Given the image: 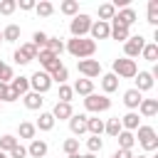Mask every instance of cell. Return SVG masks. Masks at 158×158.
<instances>
[{
  "label": "cell",
  "mask_w": 158,
  "mask_h": 158,
  "mask_svg": "<svg viewBox=\"0 0 158 158\" xmlns=\"http://www.w3.org/2000/svg\"><path fill=\"white\" fill-rule=\"evenodd\" d=\"M64 49H67L72 57H77V59H89V57H94V52H96V42H94L91 37H72V40L64 44Z\"/></svg>",
  "instance_id": "1"
},
{
  "label": "cell",
  "mask_w": 158,
  "mask_h": 158,
  "mask_svg": "<svg viewBox=\"0 0 158 158\" xmlns=\"http://www.w3.org/2000/svg\"><path fill=\"white\" fill-rule=\"evenodd\" d=\"M111 74H116L118 79H133V77L138 74L136 59H126V57H121V59H114V72H111Z\"/></svg>",
  "instance_id": "2"
},
{
  "label": "cell",
  "mask_w": 158,
  "mask_h": 158,
  "mask_svg": "<svg viewBox=\"0 0 158 158\" xmlns=\"http://www.w3.org/2000/svg\"><path fill=\"white\" fill-rule=\"evenodd\" d=\"M84 109L91 111V114L109 111V109H111V99H109L106 94H89V96H84Z\"/></svg>",
  "instance_id": "3"
},
{
  "label": "cell",
  "mask_w": 158,
  "mask_h": 158,
  "mask_svg": "<svg viewBox=\"0 0 158 158\" xmlns=\"http://www.w3.org/2000/svg\"><path fill=\"white\" fill-rule=\"evenodd\" d=\"M91 22H94V20H91L89 15H84V12L74 15L72 22H69V32H72V37H86L89 30H91Z\"/></svg>",
  "instance_id": "4"
},
{
  "label": "cell",
  "mask_w": 158,
  "mask_h": 158,
  "mask_svg": "<svg viewBox=\"0 0 158 158\" xmlns=\"http://www.w3.org/2000/svg\"><path fill=\"white\" fill-rule=\"evenodd\" d=\"M136 133H138L136 138L143 146V151H156L158 148V136H156V128L153 126H138Z\"/></svg>",
  "instance_id": "5"
},
{
  "label": "cell",
  "mask_w": 158,
  "mask_h": 158,
  "mask_svg": "<svg viewBox=\"0 0 158 158\" xmlns=\"http://www.w3.org/2000/svg\"><path fill=\"white\" fill-rule=\"evenodd\" d=\"M27 79H30V91H35V94H47L49 86H52V77L47 72H40V69Z\"/></svg>",
  "instance_id": "6"
},
{
  "label": "cell",
  "mask_w": 158,
  "mask_h": 158,
  "mask_svg": "<svg viewBox=\"0 0 158 158\" xmlns=\"http://www.w3.org/2000/svg\"><path fill=\"white\" fill-rule=\"evenodd\" d=\"M77 69H79V74H84V79H96V77H101V64H99V59H77Z\"/></svg>",
  "instance_id": "7"
},
{
  "label": "cell",
  "mask_w": 158,
  "mask_h": 158,
  "mask_svg": "<svg viewBox=\"0 0 158 158\" xmlns=\"http://www.w3.org/2000/svg\"><path fill=\"white\" fill-rule=\"evenodd\" d=\"M37 59H40V64H42V72H47V74H52V72H57V69L62 67V59H59L57 54H52L49 49H40V52H37Z\"/></svg>",
  "instance_id": "8"
},
{
  "label": "cell",
  "mask_w": 158,
  "mask_h": 158,
  "mask_svg": "<svg viewBox=\"0 0 158 158\" xmlns=\"http://www.w3.org/2000/svg\"><path fill=\"white\" fill-rule=\"evenodd\" d=\"M146 47V37L141 35H131L126 42H123V52H126V59H136L141 54V49Z\"/></svg>",
  "instance_id": "9"
},
{
  "label": "cell",
  "mask_w": 158,
  "mask_h": 158,
  "mask_svg": "<svg viewBox=\"0 0 158 158\" xmlns=\"http://www.w3.org/2000/svg\"><path fill=\"white\" fill-rule=\"evenodd\" d=\"M12 59H15L17 64H30L32 59H37V49H35V44H32V42L20 44V49H15V54H12Z\"/></svg>",
  "instance_id": "10"
},
{
  "label": "cell",
  "mask_w": 158,
  "mask_h": 158,
  "mask_svg": "<svg viewBox=\"0 0 158 158\" xmlns=\"http://www.w3.org/2000/svg\"><path fill=\"white\" fill-rule=\"evenodd\" d=\"M89 35H91L94 42H96V40H109V35H111V25H109V22H101V20H94Z\"/></svg>",
  "instance_id": "11"
},
{
  "label": "cell",
  "mask_w": 158,
  "mask_h": 158,
  "mask_svg": "<svg viewBox=\"0 0 158 158\" xmlns=\"http://www.w3.org/2000/svg\"><path fill=\"white\" fill-rule=\"evenodd\" d=\"M138 20V15H136V10L133 7H123V10H118L116 15H114V22H118V25H123V27H128L131 30V25Z\"/></svg>",
  "instance_id": "12"
},
{
  "label": "cell",
  "mask_w": 158,
  "mask_h": 158,
  "mask_svg": "<svg viewBox=\"0 0 158 158\" xmlns=\"http://www.w3.org/2000/svg\"><path fill=\"white\" fill-rule=\"evenodd\" d=\"M49 114L54 116V121H57V118H59V121H69V118H72V114H74V109H72V104L57 101V104H54V109H52Z\"/></svg>",
  "instance_id": "13"
},
{
  "label": "cell",
  "mask_w": 158,
  "mask_h": 158,
  "mask_svg": "<svg viewBox=\"0 0 158 158\" xmlns=\"http://www.w3.org/2000/svg\"><path fill=\"white\" fill-rule=\"evenodd\" d=\"M69 128H72L74 136H84V133H86V114H72Z\"/></svg>",
  "instance_id": "14"
},
{
  "label": "cell",
  "mask_w": 158,
  "mask_h": 158,
  "mask_svg": "<svg viewBox=\"0 0 158 158\" xmlns=\"http://www.w3.org/2000/svg\"><path fill=\"white\" fill-rule=\"evenodd\" d=\"M27 156H32V158H44V156H47V141L32 138L30 146H27Z\"/></svg>",
  "instance_id": "15"
},
{
  "label": "cell",
  "mask_w": 158,
  "mask_h": 158,
  "mask_svg": "<svg viewBox=\"0 0 158 158\" xmlns=\"http://www.w3.org/2000/svg\"><path fill=\"white\" fill-rule=\"evenodd\" d=\"M141 101H143V94H141V91H136V89L123 91V104H126V109H128V111H136Z\"/></svg>",
  "instance_id": "16"
},
{
  "label": "cell",
  "mask_w": 158,
  "mask_h": 158,
  "mask_svg": "<svg viewBox=\"0 0 158 158\" xmlns=\"http://www.w3.org/2000/svg\"><path fill=\"white\" fill-rule=\"evenodd\" d=\"M138 111H141L143 118H153V116L158 114V99H143V101L138 104Z\"/></svg>",
  "instance_id": "17"
},
{
  "label": "cell",
  "mask_w": 158,
  "mask_h": 158,
  "mask_svg": "<svg viewBox=\"0 0 158 158\" xmlns=\"http://www.w3.org/2000/svg\"><path fill=\"white\" fill-rule=\"evenodd\" d=\"M136 91H148V89H153V77H151V72H138L136 74V86H133Z\"/></svg>",
  "instance_id": "18"
},
{
  "label": "cell",
  "mask_w": 158,
  "mask_h": 158,
  "mask_svg": "<svg viewBox=\"0 0 158 158\" xmlns=\"http://www.w3.org/2000/svg\"><path fill=\"white\" fill-rule=\"evenodd\" d=\"M109 25H111V35H109V37H114L116 42H126V40L131 37V30H128V27H123V25H118V22H114V20H111Z\"/></svg>",
  "instance_id": "19"
},
{
  "label": "cell",
  "mask_w": 158,
  "mask_h": 158,
  "mask_svg": "<svg viewBox=\"0 0 158 158\" xmlns=\"http://www.w3.org/2000/svg\"><path fill=\"white\" fill-rule=\"evenodd\" d=\"M10 89H12L17 96H25V94L30 91V79H27V77H12Z\"/></svg>",
  "instance_id": "20"
},
{
  "label": "cell",
  "mask_w": 158,
  "mask_h": 158,
  "mask_svg": "<svg viewBox=\"0 0 158 158\" xmlns=\"http://www.w3.org/2000/svg\"><path fill=\"white\" fill-rule=\"evenodd\" d=\"M72 91L79 94V96H89V94H94V81L91 79H77L74 86H72Z\"/></svg>",
  "instance_id": "21"
},
{
  "label": "cell",
  "mask_w": 158,
  "mask_h": 158,
  "mask_svg": "<svg viewBox=\"0 0 158 158\" xmlns=\"http://www.w3.org/2000/svg\"><path fill=\"white\" fill-rule=\"evenodd\" d=\"M118 81H121V79H118L116 74H111V72H109V74H101V89H104V94L116 91V89H118Z\"/></svg>",
  "instance_id": "22"
},
{
  "label": "cell",
  "mask_w": 158,
  "mask_h": 158,
  "mask_svg": "<svg viewBox=\"0 0 158 158\" xmlns=\"http://www.w3.org/2000/svg\"><path fill=\"white\" fill-rule=\"evenodd\" d=\"M22 101H25V106H27L30 111H37V109H42V104H44L42 94H35V91H27V94L22 96Z\"/></svg>",
  "instance_id": "23"
},
{
  "label": "cell",
  "mask_w": 158,
  "mask_h": 158,
  "mask_svg": "<svg viewBox=\"0 0 158 158\" xmlns=\"http://www.w3.org/2000/svg\"><path fill=\"white\" fill-rule=\"evenodd\" d=\"M121 126H123V131H131V133H133V131L141 126V118H138V114H136V111H128V114L121 118Z\"/></svg>",
  "instance_id": "24"
},
{
  "label": "cell",
  "mask_w": 158,
  "mask_h": 158,
  "mask_svg": "<svg viewBox=\"0 0 158 158\" xmlns=\"http://www.w3.org/2000/svg\"><path fill=\"white\" fill-rule=\"evenodd\" d=\"M35 128H40V131H52V128H54V116H52L49 111H42L40 118L35 121Z\"/></svg>",
  "instance_id": "25"
},
{
  "label": "cell",
  "mask_w": 158,
  "mask_h": 158,
  "mask_svg": "<svg viewBox=\"0 0 158 158\" xmlns=\"http://www.w3.org/2000/svg\"><path fill=\"white\" fill-rule=\"evenodd\" d=\"M104 131L111 136V138H116L121 131H123V126H121V118L118 116H114V118H109V121H104Z\"/></svg>",
  "instance_id": "26"
},
{
  "label": "cell",
  "mask_w": 158,
  "mask_h": 158,
  "mask_svg": "<svg viewBox=\"0 0 158 158\" xmlns=\"http://www.w3.org/2000/svg\"><path fill=\"white\" fill-rule=\"evenodd\" d=\"M116 141H118V148L131 151V148H133V143H136V136H133L131 131H121V133L116 136Z\"/></svg>",
  "instance_id": "27"
},
{
  "label": "cell",
  "mask_w": 158,
  "mask_h": 158,
  "mask_svg": "<svg viewBox=\"0 0 158 158\" xmlns=\"http://www.w3.org/2000/svg\"><path fill=\"white\" fill-rule=\"evenodd\" d=\"M86 131L91 133V136H101L104 133V121L101 118H91V116H86Z\"/></svg>",
  "instance_id": "28"
},
{
  "label": "cell",
  "mask_w": 158,
  "mask_h": 158,
  "mask_svg": "<svg viewBox=\"0 0 158 158\" xmlns=\"http://www.w3.org/2000/svg\"><path fill=\"white\" fill-rule=\"evenodd\" d=\"M35 133H37V128H35L32 121H22V123L17 126V136H20V138H30V141H32Z\"/></svg>",
  "instance_id": "29"
},
{
  "label": "cell",
  "mask_w": 158,
  "mask_h": 158,
  "mask_svg": "<svg viewBox=\"0 0 158 158\" xmlns=\"http://www.w3.org/2000/svg\"><path fill=\"white\" fill-rule=\"evenodd\" d=\"M114 15H116V7H114L111 2H104V5H99V20H101V22H109V20H114Z\"/></svg>",
  "instance_id": "30"
},
{
  "label": "cell",
  "mask_w": 158,
  "mask_h": 158,
  "mask_svg": "<svg viewBox=\"0 0 158 158\" xmlns=\"http://www.w3.org/2000/svg\"><path fill=\"white\" fill-rule=\"evenodd\" d=\"M20 40V25H7L2 30V42H17Z\"/></svg>",
  "instance_id": "31"
},
{
  "label": "cell",
  "mask_w": 158,
  "mask_h": 158,
  "mask_svg": "<svg viewBox=\"0 0 158 158\" xmlns=\"http://www.w3.org/2000/svg\"><path fill=\"white\" fill-rule=\"evenodd\" d=\"M59 12L74 17V15H79V2H77V0H64V2L59 5Z\"/></svg>",
  "instance_id": "32"
},
{
  "label": "cell",
  "mask_w": 158,
  "mask_h": 158,
  "mask_svg": "<svg viewBox=\"0 0 158 158\" xmlns=\"http://www.w3.org/2000/svg\"><path fill=\"white\" fill-rule=\"evenodd\" d=\"M44 49H49L52 54H57V57H59V54L64 52V42H62V37H49V40H47V47H44Z\"/></svg>",
  "instance_id": "33"
},
{
  "label": "cell",
  "mask_w": 158,
  "mask_h": 158,
  "mask_svg": "<svg viewBox=\"0 0 158 158\" xmlns=\"http://www.w3.org/2000/svg\"><path fill=\"white\" fill-rule=\"evenodd\" d=\"M141 57H143L146 62H156V59H158V44H156V42L146 44V47L141 49Z\"/></svg>",
  "instance_id": "34"
},
{
  "label": "cell",
  "mask_w": 158,
  "mask_h": 158,
  "mask_svg": "<svg viewBox=\"0 0 158 158\" xmlns=\"http://www.w3.org/2000/svg\"><path fill=\"white\" fill-rule=\"evenodd\" d=\"M47 40H49V35L42 32V30H37V32L32 35V44H35V49H37V52L44 49V47H47Z\"/></svg>",
  "instance_id": "35"
},
{
  "label": "cell",
  "mask_w": 158,
  "mask_h": 158,
  "mask_svg": "<svg viewBox=\"0 0 158 158\" xmlns=\"http://www.w3.org/2000/svg\"><path fill=\"white\" fill-rule=\"evenodd\" d=\"M15 146H17V138H15V136H10V133L0 136V151H2V153H10Z\"/></svg>",
  "instance_id": "36"
},
{
  "label": "cell",
  "mask_w": 158,
  "mask_h": 158,
  "mask_svg": "<svg viewBox=\"0 0 158 158\" xmlns=\"http://www.w3.org/2000/svg\"><path fill=\"white\" fill-rule=\"evenodd\" d=\"M35 10H37V15H40V17H49V15L54 12V5H52L49 0H42V2H37V5H35Z\"/></svg>",
  "instance_id": "37"
},
{
  "label": "cell",
  "mask_w": 158,
  "mask_h": 158,
  "mask_svg": "<svg viewBox=\"0 0 158 158\" xmlns=\"http://www.w3.org/2000/svg\"><path fill=\"white\" fill-rule=\"evenodd\" d=\"M17 99H20V96L10 89V84H2V81H0V101H17Z\"/></svg>",
  "instance_id": "38"
},
{
  "label": "cell",
  "mask_w": 158,
  "mask_h": 158,
  "mask_svg": "<svg viewBox=\"0 0 158 158\" xmlns=\"http://www.w3.org/2000/svg\"><path fill=\"white\" fill-rule=\"evenodd\" d=\"M49 77H52V84H54V81H57V84H67V77H69V69H67V67L62 64V67H59L57 72H52Z\"/></svg>",
  "instance_id": "39"
},
{
  "label": "cell",
  "mask_w": 158,
  "mask_h": 158,
  "mask_svg": "<svg viewBox=\"0 0 158 158\" xmlns=\"http://www.w3.org/2000/svg\"><path fill=\"white\" fill-rule=\"evenodd\" d=\"M62 151H64L67 156H74V153H79V138H67V141L62 143Z\"/></svg>",
  "instance_id": "40"
},
{
  "label": "cell",
  "mask_w": 158,
  "mask_h": 158,
  "mask_svg": "<svg viewBox=\"0 0 158 158\" xmlns=\"http://www.w3.org/2000/svg\"><path fill=\"white\" fill-rule=\"evenodd\" d=\"M146 22L158 25V0H151V2H148V20H146Z\"/></svg>",
  "instance_id": "41"
},
{
  "label": "cell",
  "mask_w": 158,
  "mask_h": 158,
  "mask_svg": "<svg viewBox=\"0 0 158 158\" xmlns=\"http://www.w3.org/2000/svg\"><path fill=\"white\" fill-rule=\"evenodd\" d=\"M72 96H74L72 86H69V84H59V101H64V104H72Z\"/></svg>",
  "instance_id": "42"
},
{
  "label": "cell",
  "mask_w": 158,
  "mask_h": 158,
  "mask_svg": "<svg viewBox=\"0 0 158 158\" xmlns=\"http://www.w3.org/2000/svg\"><path fill=\"white\" fill-rule=\"evenodd\" d=\"M86 148H89V153H96V151L104 148V141H101L99 136H89V138H86Z\"/></svg>",
  "instance_id": "43"
},
{
  "label": "cell",
  "mask_w": 158,
  "mask_h": 158,
  "mask_svg": "<svg viewBox=\"0 0 158 158\" xmlns=\"http://www.w3.org/2000/svg\"><path fill=\"white\" fill-rule=\"evenodd\" d=\"M15 10H17L15 0H0V15H12Z\"/></svg>",
  "instance_id": "44"
},
{
  "label": "cell",
  "mask_w": 158,
  "mask_h": 158,
  "mask_svg": "<svg viewBox=\"0 0 158 158\" xmlns=\"http://www.w3.org/2000/svg\"><path fill=\"white\" fill-rule=\"evenodd\" d=\"M12 77H15L12 67H10V64H2V69H0V81H2V84H10Z\"/></svg>",
  "instance_id": "45"
},
{
  "label": "cell",
  "mask_w": 158,
  "mask_h": 158,
  "mask_svg": "<svg viewBox=\"0 0 158 158\" xmlns=\"http://www.w3.org/2000/svg\"><path fill=\"white\" fill-rule=\"evenodd\" d=\"M25 156H27V148H25V146H20V143L7 153V158H25Z\"/></svg>",
  "instance_id": "46"
},
{
  "label": "cell",
  "mask_w": 158,
  "mask_h": 158,
  "mask_svg": "<svg viewBox=\"0 0 158 158\" xmlns=\"http://www.w3.org/2000/svg\"><path fill=\"white\" fill-rule=\"evenodd\" d=\"M17 5H20V10H35L37 2H35V0H20Z\"/></svg>",
  "instance_id": "47"
},
{
  "label": "cell",
  "mask_w": 158,
  "mask_h": 158,
  "mask_svg": "<svg viewBox=\"0 0 158 158\" xmlns=\"http://www.w3.org/2000/svg\"><path fill=\"white\" fill-rule=\"evenodd\" d=\"M116 158H133V151H123V148H118V151H116Z\"/></svg>",
  "instance_id": "48"
},
{
  "label": "cell",
  "mask_w": 158,
  "mask_h": 158,
  "mask_svg": "<svg viewBox=\"0 0 158 158\" xmlns=\"http://www.w3.org/2000/svg\"><path fill=\"white\" fill-rule=\"evenodd\" d=\"M81 158H96V156H94V153H86V156H81Z\"/></svg>",
  "instance_id": "49"
},
{
  "label": "cell",
  "mask_w": 158,
  "mask_h": 158,
  "mask_svg": "<svg viewBox=\"0 0 158 158\" xmlns=\"http://www.w3.org/2000/svg\"><path fill=\"white\" fill-rule=\"evenodd\" d=\"M67 158H81V156H79V153H74V156H67Z\"/></svg>",
  "instance_id": "50"
},
{
  "label": "cell",
  "mask_w": 158,
  "mask_h": 158,
  "mask_svg": "<svg viewBox=\"0 0 158 158\" xmlns=\"http://www.w3.org/2000/svg\"><path fill=\"white\" fill-rule=\"evenodd\" d=\"M0 158H7V153H2V151H0Z\"/></svg>",
  "instance_id": "51"
},
{
  "label": "cell",
  "mask_w": 158,
  "mask_h": 158,
  "mask_svg": "<svg viewBox=\"0 0 158 158\" xmlns=\"http://www.w3.org/2000/svg\"><path fill=\"white\" fill-rule=\"evenodd\" d=\"M133 158H148V156H133Z\"/></svg>",
  "instance_id": "52"
},
{
  "label": "cell",
  "mask_w": 158,
  "mask_h": 158,
  "mask_svg": "<svg viewBox=\"0 0 158 158\" xmlns=\"http://www.w3.org/2000/svg\"><path fill=\"white\" fill-rule=\"evenodd\" d=\"M0 42H2V30H0Z\"/></svg>",
  "instance_id": "53"
},
{
  "label": "cell",
  "mask_w": 158,
  "mask_h": 158,
  "mask_svg": "<svg viewBox=\"0 0 158 158\" xmlns=\"http://www.w3.org/2000/svg\"><path fill=\"white\" fill-rule=\"evenodd\" d=\"M111 158H116V153H114V156H111Z\"/></svg>",
  "instance_id": "54"
}]
</instances>
